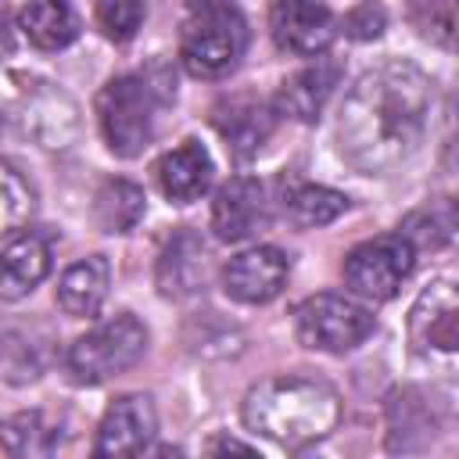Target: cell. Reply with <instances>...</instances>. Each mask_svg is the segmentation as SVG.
Segmentation results:
<instances>
[{
  "label": "cell",
  "instance_id": "cell-1",
  "mask_svg": "<svg viewBox=\"0 0 459 459\" xmlns=\"http://www.w3.org/2000/svg\"><path fill=\"white\" fill-rule=\"evenodd\" d=\"M430 115V79L402 57L362 72L337 118V147L359 172L398 169L423 140Z\"/></svg>",
  "mask_w": 459,
  "mask_h": 459
},
{
  "label": "cell",
  "instance_id": "cell-2",
  "mask_svg": "<svg viewBox=\"0 0 459 459\" xmlns=\"http://www.w3.org/2000/svg\"><path fill=\"white\" fill-rule=\"evenodd\" d=\"M244 423L283 448H305L341 423V398L319 377H269L244 394Z\"/></svg>",
  "mask_w": 459,
  "mask_h": 459
},
{
  "label": "cell",
  "instance_id": "cell-3",
  "mask_svg": "<svg viewBox=\"0 0 459 459\" xmlns=\"http://www.w3.org/2000/svg\"><path fill=\"white\" fill-rule=\"evenodd\" d=\"M247 50V22L230 7L194 11L179 32V61L194 79L230 75Z\"/></svg>",
  "mask_w": 459,
  "mask_h": 459
},
{
  "label": "cell",
  "instance_id": "cell-4",
  "mask_svg": "<svg viewBox=\"0 0 459 459\" xmlns=\"http://www.w3.org/2000/svg\"><path fill=\"white\" fill-rule=\"evenodd\" d=\"M97 126L111 154L136 158L154 133V97L140 75H115L97 93Z\"/></svg>",
  "mask_w": 459,
  "mask_h": 459
},
{
  "label": "cell",
  "instance_id": "cell-5",
  "mask_svg": "<svg viewBox=\"0 0 459 459\" xmlns=\"http://www.w3.org/2000/svg\"><path fill=\"white\" fill-rule=\"evenodd\" d=\"M147 351V330L136 316L122 312L90 333H82L68 351V373L75 384H104L133 369Z\"/></svg>",
  "mask_w": 459,
  "mask_h": 459
},
{
  "label": "cell",
  "instance_id": "cell-6",
  "mask_svg": "<svg viewBox=\"0 0 459 459\" xmlns=\"http://www.w3.org/2000/svg\"><path fill=\"white\" fill-rule=\"evenodd\" d=\"M373 326H377V319L366 305H359L344 294H330V290L305 298L294 312L298 341L305 348L330 351V355H344V351L359 348L373 333Z\"/></svg>",
  "mask_w": 459,
  "mask_h": 459
},
{
  "label": "cell",
  "instance_id": "cell-7",
  "mask_svg": "<svg viewBox=\"0 0 459 459\" xmlns=\"http://www.w3.org/2000/svg\"><path fill=\"white\" fill-rule=\"evenodd\" d=\"M412 265H416V247L402 233H384L355 244L344 255L341 276L351 294L366 301H391L402 280L412 273Z\"/></svg>",
  "mask_w": 459,
  "mask_h": 459
},
{
  "label": "cell",
  "instance_id": "cell-8",
  "mask_svg": "<svg viewBox=\"0 0 459 459\" xmlns=\"http://www.w3.org/2000/svg\"><path fill=\"white\" fill-rule=\"evenodd\" d=\"M273 43L290 57H316L337 36V18L323 0H276L269 11Z\"/></svg>",
  "mask_w": 459,
  "mask_h": 459
},
{
  "label": "cell",
  "instance_id": "cell-9",
  "mask_svg": "<svg viewBox=\"0 0 459 459\" xmlns=\"http://www.w3.org/2000/svg\"><path fill=\"white\" fill-rule=\"evenodd\" d=\"M290 276V258L280 247L258 244L233 255L222 265V290L240 305H265L273 301Z\"/></svg>",
  "mask_w": 459,
  "mask_h": 459
},
{
  "label": "cell",
  "instance_id": "cell-10",
  "mask_svg": "<svg viewBox=\"0 0 459 459\" xmlns=\"http://www.w3.org/2000/svg\"><path fill=\"white\" fill-rule=\"evenodd\" d=\"M265 226H269V201H265V186L255 176H233L215 190L212 230L222 244L251 240Z\"/></svg>",
  "mask_w": 459,
  "mask_h": 459
},
{
  "label": "cell",
  "instance_id": "cell-11",
  "mask_svg": "<svg viewBox=\"0 0 459 459\" xmlns=\"http://www.w3.org/2000/svg\"><path fill=\"white\" fill-rule=\"evenodd\" d=\"M409 341L416 351L430 355H452L459 348V298L452 280H434L420 290L412 312H409Z\"/></svg>",
  "mask_w": 459,
  "mask_h": 459
},
{
  "label": "cell",
  "instance_id": "cell-12",
  "mask_svg": "<svg viewBox=\"0 0 459 459\" xmlns=\"http://www.w3.org/2000/svg\"><path fill=\"white\" fill-rule=\"evenodd\" d=\"M154 434H158L154 402L147 394H122L108 405L97 427L93 455H140L151 448Z\"/></svg>",
  "mask_w": 459,
  "mask_h": 459
},
{
  "label": "cell",
  "instance_id": "cell-13",
  "mask_svg": "<svg viewBox=\"0 0 459 459\" xmlns=\"http://www.w3.org/2000/svg\"><path fill=\"white\" fill-rule=\"evenodd\" d=\"M212 122L233 158H251L276 129V108L262 97H226L215 104Z\"/></svg>",
  "mask_w": 459,
  "mask_h": 459
},
{
  "label": "cell",
  "instance_id": "cell-14",
  "mask_svg": "<svg viewBox=\"0 0 459 459\" xmlns=\"http://www.w3.org/2000/svg\"><path fill=\"white\" fill-rule=\"evenodd\" d=\"M154 283H158V294L172 298V301H183V298L197 294L208 283V247H204V240L190 230H179L158 258Z\"/></svg>",
  "mask_w": 459,
  "mask_h": 459
},
{
  "label": "cell",
  "instance_id": "cell-15",
  "mask_svg": "<svg viewBox=\"0 0 459 459\" xmlns=\"http://www.w3.org/2000/svg\"><path fill=\"white\" fill-rule=\"evenodd\" d=\"M337 82H341V61L312 57V65H305L290 79H283V86L276 93V111L287 118H298V122H316Z\"/></svg>",
  "mask_w": 459,
  "mask_h": 459
},
{
  "label": "cell",
  "instance_id": "cell-16",
  "mask_svg": "<svg viewBox=\"0 0 459 459\" xmlns=\"http://www.w3.org/2000/svg\"><path fill=\"white\" fill-rule=\"evenodd\" d=\"M212 158L208 151L197 143V140H183L179 147L165 151L154 165V176H158V186L169 201L176 204H190L197 201L208 186H212Z\"/></svg>",
  "mask_w": 459,
  "mask_h": 459
},
{
  "label": "cell",
  "instance_id": "cell-17",
  "mask_svg": "<svg viewBox=\"0 0 459 459\" xmlns=\"http://www.w3.org/2000/svg\"><path fill=\"white\" fill-rule=\"evenodd\" d=\"M50 273V240L36 230H22L0 251V298H25Z\"/></svg>",
  "mask_w": 459,
  "mask_h": 459
},
{
  "label": "cell",
  "instance_id": "cell-18",
  "mask_svg": "<svg viewBox=\"0 0 459 459\" xmlns=\"http://www.w3.org/2000/svg\"><path fill=\"white\" fill-rule=\"evenodd\" d=\"M434 430H437V416L416 387H398L387 398V448L391 452H420L430 445Z\"/></svg>",
  "mask_w": 459,
  "mask_h": 459
},
{
  "label": "cell",
  "instance_id": "cell-19",
  "mask_svg": "<svg viewBox=\"0 0 459 459\" xmlns=\"http://www.w3.org/2000/svg\"><path fill=\"white\" fill-rule=\"evenodd\" d=\"M108 283H111V269H108L104 255L79 258L57 280V305H61V312L75 316V319L93 316L104 305V298H108Z\"/></svg>",
  "mask_w": 459,
  "mask_h": 459
},
{
  "label": "cell",
  "instance_id": "cell-20",
  "mask_svg": "<svg viewBox=\"0 0 459 459\" xmlns=\"http://www.w3.org/2000/svg\"><path fill=\"white\" fill-rule=\"evenodd\" d=\"M18 25L36 50H65L79 36V14L68 0H29Z\"/></svg>",
  "mask_w": 459,
  "mask_h": 459
},
{
  "label": "cell",
  "instance_id": "cell-21",
  "mask_svg": "<svg viewBox=\"0 0 459 459\" xmlns=\"http://www.w3.org/2000/svg\"><path fill=\"white\" fill-rule=\"evenodd\" d=\"M143 208H147V197L129 179H108L93 194V222L104 233H129L143 219Z\"/></svg>",
  "mask_w": 459,
  "mask_h": 459
},
{
  "label": "cell",
  "instance_id": "cell-22",
  "mask_svg": "<svg viewBox=\"0 0 459 459\" xmlns=\"http://www.w3.org/2000/svg\"><path fill=\"white\" fill-rule=\"evenodd\" d=\"M0 448L14 459H32V455H50L57 448V430L47 423L43 412H14L11 420L0 423Z\"/></svg>",
  "mask_w": 459,
  "mask_h": 459
},
{
  "label": "cell",
  "instance_id": "cell-23",
  "mask_svg": "<svg viewBox=\"0 0 459 459\" xmlns=\"http://www.w3.org/2000/svg\"><path fill=\"white\" fill-rule=\"evenodd\" d=\"M348 208V197L330 190V186H316V183H301L294 190L283 194V215L298 226V230H312V226H326L333 222L341 212Z\"/></svg>",
  "mask_w": 459,
  "mask_h": 459
},
{
  "label": "cell",
  "instance_id": "cell-24",
  "mask_svg": "<svg viewBox=\"0 0 459 459\" xmlns=\"http://www.w3.org/2000/svg\"><path fill=\"white\" fill-rule=\"evenodd\" d=\"M412 247H445L455 237V204L448 197L430 201L416 212L405 215L402 230H398Z\"/></svg>",
  "mask_w": 459,
  "mask_h": 459
},
{
  "label": "cell",
  "instance_id": "cell-25",
  "mask_svg": "<svg viewBox=\"0 0 459 459\" xmlns=\"http://www.w3.org/2000/svg\"><path fill=\"white\" fill-rule=\"evenodd\" d=\"M43 373V348L25 330H0V380L32 384Z\"/></svg>",
  "mask_w": 459,
  "mask_h": 459
},
{
  "label": "cell",
  "instance_id": "cell-26",
  "mask_svg": "<svg viewBox=\"0 0 459 459\" xmlns=\"http://www.w3.org/2000/svg\"><path fill=\"white\" fill-rule=\"evenodd\" d=\"M29 212H32V186L14 165L0 161V237L22 230Z\"/></svg>",
  "mask_w": 459,
  "mask_h": 459
},
{
  "label": "cell",
  "instance_id": "cell-27",
  "mask_svg": "<svg viewBox=\"0 0 459 459\" xmlns=\"http://www.w3.org/2000/svg\"><path fill=\"white\" fill-rule=\"evenodd\" d=\"M97 25L111 43H129L143 25V0H97Z\"/></svg>",
  "mask_w": 459,
  "mask_h": 459
},
{
  "label": "cell",
  "instance_id": "cell-28",
  "mask_svg": "<svg viewBox=\"0 0 459 459\" xmlns=\"http://www.w3.org/2000/svg\"><path fill=\"white\" fill-rule=\"evenodd\" d=\"M412 18L430 43L452 50V43H455V0H416Z\"/></svg>",
  "mask_w": 459,
  "mask_h": 459
},
{
  "label": "cell",
  "instance_id": "cell-29",
  "mask_svg": "<svg viewBox=\"0 0 459 459\" xmlns=\"http://www.w3.org/2000/svg\"><path fill=\"white\" fill-rule=\"evenodd\" d=\"M387 25V14L380 4H359L344 14V36L351 39H377Z\"/></svg>",
  "mask_w": 459,
  "mask_h": 459
},
{
  "label": "cell",
  "instance_id": "cell-30",
  "mask_svg": "<svg viewBox=\"0 0 459 459\" xmlns=\"http://www.w3.org/2000/svg\"><path fill=\"white\" fill-rule=\"evenodd\" d=\"M208 452H244V455H255V448H251V445L233 441V437H215V441L208 445Z\"/></svg>",
  "mask_w": 459,
  "mask_h": 459
},
{
  "label": "cell",
  "instance_id": "cell-31",
  "mask_svg": "<svg viewBox=\"0 0 459 459\" xmlns=\"http://www.w3.org/2000/svg\"><path fill=\"white\" fill-rule=\"evenodd\" d=\"M11 54V25H7V14L0 7V61Z\"/></svg>",
  "mask_w": 459,
  "mask_h": 459
},
{
  "label": "cell",
  "instance_id": "cell-32",
  "mask_svg": "<svg viewBox=\"0 0 459 459\" xmlns=\"http://www.w3.org/2000/svg\"><path fill=\"white\" fill-rule=\"evenodd\" d=\"M190 4V11H204V7H222L226 0H186Z\"/></svg>",
  "mask_w": 459,
  "mask_h": 459
}]
</instances>
